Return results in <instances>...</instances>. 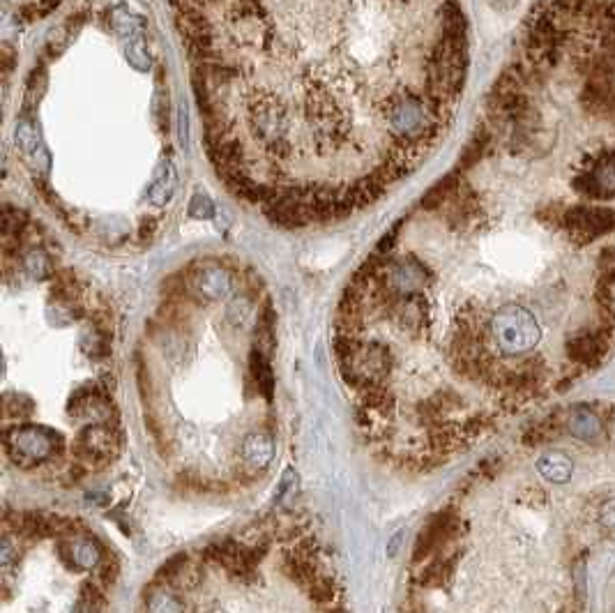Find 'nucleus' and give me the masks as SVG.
I'll return each instance as SVG.
<instances>
[{
    "label": "nucleus",
    "mask_w": 615,
    "mask_h": 613,
    "mask_svg": "<svg viewBox=\"0 0 615 613\" xmlns=\"http://www.w3.org/2000/svg\"><path fill=\"white\" fill-rule=\"evenodd\" d=\"M118 558L79 517L7 510L0 535V613H111Z\"/></svg>",
    "instance_id": "nucleus-4"
},
{
    "label": "nucleus",
    "mask_w": 615,
    "mask_h": 613,
    "mask_svg": "<svg viewBox=\"0 0 615 613\" xmlns=\"http://www.w3.org/2000/svg\"><path fill=\"white\" fill-rule=\"evenodd\" d=\"M277 312L252 268L235 275L215 337H199L185 272L162 289L136 351L150 448L173 487L231 498L268 478L279 450Z\"/></svg>",
    "instance_id": "nucleus-2"
},
{
    "label": "nucleus",
    "mask_w": 615,
    "mask_h": 613,
    "mask_svg": "<svg viewBox=\"0 0 615 613\" xmlns=\"http://www.w3.org/2000/svg\"><path fill=\"white\" fill-rule=\"evenodd\" d=\"M615 547V406L546 415L463 480L417 535L401 613H588Z\"/></svg>",
    "instance_id": "nucleus-1"
},
{
    "label": "nucleus",
    "mask_w": 615,
    "mask_h": 613,
    "mask_svg": "<svg viewBox=\"0 0 615 613\" xmlns=\"http://www.w3.org/2000/svg\"><path fill=\"white\" fill-rule=\"evenodd\" d=\"M139 613H351L328 540L302 514H270L173 556Z\"/></svg>",
    "instance_id": "nucleus-3"
},
{
    "label": "nucleus",
    "mask_w": 615,
    "mask_h": 613,
    "mask_svg": "<svg viewBox=\"0 0 615 613\" xmlns=\"http://www.w3.org/2000/svg\"><path fill=\"white\" fill-rule=\"evenodd\" d=\"M157 219H146V222H141V226H139V240H153L155 238V233H157Z\"/></svg>",
    "instance_id": "nucleus-5"
}]
</instances>
